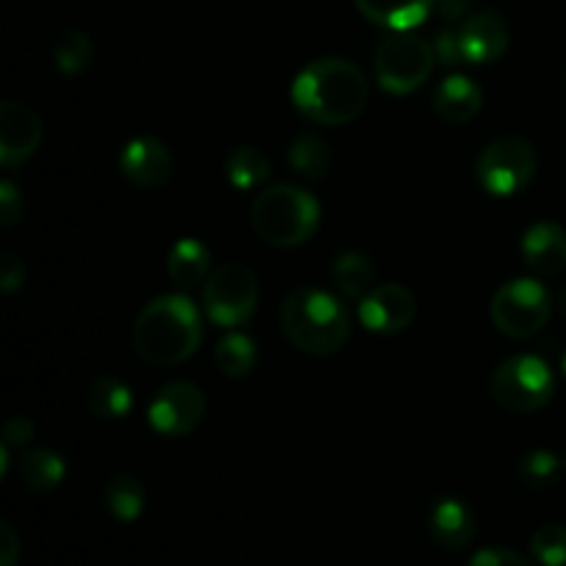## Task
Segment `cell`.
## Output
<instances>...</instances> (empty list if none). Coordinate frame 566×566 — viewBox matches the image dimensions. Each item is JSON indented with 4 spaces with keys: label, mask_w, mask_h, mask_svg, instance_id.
<instances>
[{
    "label": "cell",
    "mask_w": 566,
    "mask_h": 566,
    "mask_svg": "<svg viewBox=\"0 0 566 566\" xmlns=\"http://www.w3.org/2000/svg\"><path fill=\"white\" fill-rule=\"evenodd\" d=\"M368 81L363 70L346 59H318L293 81V105L310 122L343 127L368 105Z\"/></svg>",
    "instance_id": "6da1fadb"
},
{
    "label": "cell",
    "mask_w": 566,
    "mask_h": 566,
    "mask_svg": "<svg viewBox=\"0 0 566 566\" xmlns=\"http://www.w3.org/2000/svg\"><path fill=\"white\" fill-rule=\"evenodd\" d=\"M202 343V318L197 304L182 293L153 298L133 324V348L149 365L171 368L186 363Z\"/></svg>",
    "instance_id": "7a4b0ae2"
},
{
    "label": "cell",
    "mask_w": 566,
    "mask_h": 566,
    "mask_svg": "<svg viewBox=\"0 0 566 566\" xmlns=\"http://www.w3.org/2000/svg\"><path fill=\"white\" fill-rule=\"evenodd\" d=\"M280 324L287 340L304 354L329 357L352 337V313L346 304L321 287H296L285 296Z\"/></svg>",
    "instance_id": "3957f363"
},
{
    "label": "cell",
    "mask_w": 566,
    "mask_h": 566,
    "mask_svg": "<svg viewBox=\"0 0 566 566\" xmlns=\"http://www.w3.org/2000/svg\"><path fill=\"white\" fill-rule=\"evenodd\" d=\"M321 224V205L298 186H271L252 202V227L265 243L293 249L307 243Z\"/></svg>",
    "instance_id": "277c9868"
},
{
    "label": "cell",
    "mask_w": 566,
    "mask_h": 566,
    "mask_svg": "<svg viewBox=\"0 0 566 566\" xmlns=\"http://www.w3.org/2000/svg\"><path fill=\"white\" fill-rule=\"evenodd\" d=\"M434 64V44L409 31H392L374 53L376 81L390 94H412L429 81Z\"/></svg>",
    "instance_id": "5b68a950"
},
{
    "label": "cell",
    "mask_w": 566,
    "mask_h": 566,
    "mask_svg": "<svg viewBox=\"0 0 566 566\" xmlns=\"http://www.w3.org/2000/svg\"><path fill=\"white\" fill-rule=\"evenodd\" d=\"M556 392V376L551 365L534 354H517L497 365L492 374V396L514 415H531L547 407Z\"/></svg>",
    "instance_id": "8992f818"
},
{
    "label": "cell",
    "mask_w": 566,
    "mask_h": 566,
    "mask_svg": "<svg viewBox=\"0 0 566 566\" xmlns=\"http://www.w3.org/2000/svg\"><path fill=\"white\" fill-rule=\"evenodd\" d=\"M553 298L542 282L517 276L512 282H503L497 293L492 296L490 315L497 332L514 340L536 335L542 326L551 321Z\"/></svg>",
    "instance_id": "52a82bcc"
},
{
    "label": "cell",
    "mask_w": 566,
    "mask_h": 566,
    "mask_svg": "<svg viewBox=\"0 0 566 566\" xmlns=\"http://www.w3.org/2000/svg\"><path fill=\"white\" fill-rule=\"evenodd\" d=\"M536 175L534 144L520 136L495 138L481 149L475 160V177L481 188L492 197H514L523 191Z\"/></svg>",
    "instance_id": "ba28073f"
},
{
    "label": "cell",
    "mask_w": 566,
    "mask_h": 566,
    "mask_svg": "<svg viewBox=\"0 0 566 566\" xmlns=\"http://www.w3.org/2000/svg\"><path fill=\"white\" fill-rule=\"evenodd\" d=\"M260 282L243 263H224L202 285V304L216 326H241L258 310Z\"/></svg>",
    "instance_id": "9c48e42d"
},
{
    "label": "cell",
    "mask_w": 566,
    "mask_h": 566,
    "mask_svg": "<svg viewBox=\"0 0 566 566\" xmlns=\"http://www.w3.org/2000/svg\"><path fill=\"white\" fill-rule=\"evenodd\" d=\"M205 418V396L197 385L191 381H171V385L160 387L158 396L149 403V426L158 434L171 437H188Z\"/></svg>",
    "instance_id": "30bf717a"
},
{
    "label": "cell",
    "mask_w": 566,
    "mask_h": 566,
    "mask_svg": "<svg viewBox=\"0 0 566 566\" xmlns=\"http://www.w3.org/2000/svg\"><path fill=\"white\" fill-rule=\"evenodd\" d=\"M415 315H418V302H415L412 291L398 282L376 285L359 302V324L376 335H398L412 324Z\"/></svg>",
    "instance_id": "8fae6325"
},
{
    "label": "cell",
    "mask_w": 566,
    "mask_h": 566,
    "mask_svg": "<svg viewBox=\"0 0 566 566\" xmlns=\"http://www.w3.org/2000/svg\"><path fill=\"white\" fill-rule=\"evenodd\" d=\"M42 144V119L22 103L0 105V164L6 169L25 164Z\"/></svg>",
    "instance_id": "7c38bea8"
},
{
    "label": "cell",
    "mask_w": 566,
    "mask_h": 566,
    "mask_svg": "<svg viewBox=\"0 0 566 566\" xmlns=\"http://www.w3.org/2000/svg\"><path fill=\"white\" fill-rule=\"evenodd\" d=\"M122 171L127 180L138 188H160L171 180L175 171V158H171L169 147L153 136L133 138L119 158Z\"/></svg>",
    "instance_id": "4fadbf2b"
},
{
    "label": "cell",
    "mask_w": 566,
    "mask_h": 566,
    "mask_svg": "<svg viewBox=\"0 0 566 566\" xmlns=\"http://www.w3.org/2000/svg\"><path fill=\"white\" fill-rule=\"evenodd\" d=\"M459 36H462L468 64H495L509 50L512 31H509L506 17L497 11H475L459 28Z\"/></svg>",
    "instance_id": "5bb4252c"
},
{
    "label": "cell",
    "mask_w": 566,
    "mask_h": 566,
    "mask_svg": "<svg viewBox=\"0 0 566 566\" xmlns=\"http://www.w3.org/2000/svg\"><path fill=\"white\" fill-rule=\"evenodd\" d=\"M523 260L534 274L556 276L566 269V232L553 221H539L523 235Z\"/></svg>",
    "instance_id": "9a60e30c"
},
{
    "label": "cell",
    "mask_w": 566,
    "mask_h": 566,
    "mask_svg": "<svg viewBox=\"0 0 566 566\" xmlns=\"http://www.w3.org/2000/svg\"><path fill=\"white\" fill-rule=\"evenodd\" d=\"M484 92L468 75H448L434 92V111L451 125H468L479 116Z\"/></svg>",
    "instance_id": "2e32d148"
},
{
    "label": "cell",
    "mask_w": 566,
    "mask_h": 566,
    "mask_svg": "<svg viewBox=\"0 0 566 566\" xmlns=\"http://www.w3.org/2000/svg\"><path fill=\"white\" fill-rule=\"evenodd\" d=\"M429 531L437 545L448 547V551H462V547H468L473 542L475 517L457 497H440L431 506Z\"/></svg>",
    "instance_id": "e0dca14e"
},
{
    "label": "cell",
    "mask_w": 566,
    "mask_h": 566,
    "mask_svg": "<svg viewBox=\"0 0 566 566\" xmlns=\"http://www.w3.org/2000/svg\"><path fill=\"white\" fill-rule=\"evenodd\" d=\"M359 14L387 31H412L429 20L437 0H354Z\"/></svg>",
    "instance_id": "ac0fdd59"
},
{
    "label": "cell",
    "mask_w": 566,
    "mask_h": 566,
    "mask_svg": "<svg viewBox=\"0 0 566 566\" xmlns=\"http://www.w3.org/2000/svg\"><path fill=\"white\" fill-rule=\"evenodd\" d=\"M166 269H169V280L180 291H191V287L205 285L210 276L208 247L202 241H197V238H182V241H177L169 249Z\"/></svg>",
    "instance_id": "d6986e66"
},
{
    "label": "cell",
    "mask_w": 566,
    "mask_h": 566,
    "mask_svg": "<svg viewBox=\"0 0 566 566\" xmlns=\"http://www.w3.org/2000/svg\"><path fill=\"white\" fill-rule=\"evenodd\" d=\"M332 280H335L337 293L348 302H363L370 291H374L376 265L365 252L348 249V252L337 254L332 263Z\"/></svg>",
    "instance_id": "ffe728a7"
},
{
    "label": "cell",
    "mask_w": 566,
    "mask_h": 566,
    "mask_svg": "<svg viewBox=\"0 0 566 566\" xmlns=\"http://www.w3.org/2000/svg\"><path fill=\"white\" fill-rule=\"evenodd\" d=\"M86 403L92 415L103 420H122L130 415L133 409V390L125 381L114 379V376H99L88 385Z\"/></svg>",
    "instance_id": "44dd1931"
},
{
    "label": "cell",
    "mask_w": 566,
    "mask_h": 566,
    "mask_svg": "<svg viewBox=\"0 0 566 566\" xmlns=\"http://www.w3.org/2000/svg\"><path fill=\"white\" fill-rule=\"evenodd\" d=\"M227 180L238 188V191H254V188L263 186L271 175V160L265 158L263 149L252 147H238L227 155L224 160Z\"/></svg>",
    "instance_id": "7402d4cb"
},
{
    "label": "cell",
    "mask_w": 566,
    "mask_h": 566,
    "mask_svg": "<svg viewBox=\"0 0 566 566\" xmlns=\"http://www.w3.org/2000/svg\"><path fill=\"white\" fill-rule=\"evenodd\" d=\"M287 164L304 180H321L332 169V153L324 138L304 133L287 147Z\"/></svg>",
    "instance_id": "603a6c76"
},
{
    "label": "cell",
    "mask_w": 566,
    "mask_h": 566,
    "mask_svg": "<svg viewBox=\"0 0 566 566\" xmlns=\"http://www.w3.org/2000/svg\"><path fill=\"white\" fill-rule=\"evenodd\" d=\"M22 481H25L28 490L33 492H50L64 481L66 464L64 459L55 451L48 448H36V451H28L20 462Z\"/></svg>",
    "instance_id": "cb8c5ba5"
},
{
    "label": "cell",
    "mask_w": 566,
    "mask_h": 566,
    "mask_svg": "<svg viewBox=\"0 0 566 566\" xmlns=\"http://www.w3.org/2000/svg\"><path fill=\"white\" fill-rule=\"evenodd\" d=\"M216 368L221 370L230 379H241V376L252 374L254 363H258V348H254L252 337L241 335V332H230L227 337H221V343L216 346Z\"/></svg>",
    "instance_id": "d4e9b609"
},
{
    "label": "cell",
    "mask_w": 566,
    "mask_h": 566,
    "mask_svg": "<svg viewBox=\"0 0 566 566\" xmlns=\"http://www.w3.org/2000/svg\"><path fill=\"white\" fill-rule=\"evenodd\" d=\"M105 503H108V512L114 514L122 523H133V520L142 517L144 512V486L136 475L119 473L108 481L105 486Z\"/></svg>",
    "instance_id": "484cf974"
},
{
    "label": "cell",
    "mask_w": 566,
    "mask_h": 566,
    "mask_svg": "<svg viewBox=\"0 0 566 566\" xmlns=\"http://www.w3.org/2000/svg\"><path fill=\"white\" fill-rule=\"evenodd\" d=\"M55 66L61 75H81L88 64H92V39L83 31H66L55 44Z\"/></svg>",
    "instance_id": "4316f807"
},
{
    "label": "cell",
    "mask_w": 566,
    "mask_h": 566,
    "mask_svg": "<svg viewBox=\"0 0 566 566\" xmlns=\"http://www.w3.org/2000/svg\"><path fill=\"white\" fill-rule=\"evenodd\" d=\"M558 470H562V462H558L556 453L545 451V448H536V451H528L523 459H520V479L528 486H551L556 484Z\"/></svg>",
    "instance_id": "83f0119b"
},
{
    "label": "cell",
    "mask_w": 566,
    "mask_h": 566,
    "mask_svg": "<svg viewBox=\"0 0 566 566\" xmlns=\"http://www.w3.org/2000/svg\"><path fill=\"white\" fill-rule=\"evenodd\" d=\"M531 553L542 566H566V528L558 523L542 525L531 539Z\"/></svg>",
    "instance_id": "f1b7e54d"
},
{
    "label": "cell",
    "mask_w": 566,
    "mask_h": 566,
    "mask_svg": "<svg viewBox=\"0 0 566 566\" xmlns=\"http://www.w3.org/2000/svg\"><path fill=\"white\" fill-rule=\"evenodd\" d=\"M434 55L437 64L442 66H459L464 64V50H462V36L453 28H442L440 33L434 36Z\"/></svg>",
    "instance_id": "f546056e"
},
{
    "label": "cell",
    "mask_w": 566,
    "mask_h": 566,
    "mask_svg": "<svg viewBox=\"0 0 566 566\" xmlns=\"http://www.w3.org/2000/svg\"><path fill=\"white\" fill-rule=\"evenodd\" d=\"M22 210H25V202H22L20 191L11 180L0 182V224L6 230H11L14 224H20L22 219Z\"/></svg>",
    "instance_id": "4dcf8cb0"
},
{
    "label": "cell",
    "mask_w": 566,
    "mask_h": 566,
    "mask_svg": "<svg viewBox=\"0 0 566 566\" xmlns=\"http://www.w3.org/2000/svg\"><path fill=\"white\" fill-rule=\"evenodd\" d=\"M470 566H531L528 558L509 547H490L470 558Z\"/></svg>",
    "instance_id": "1f68e13d"
},
{
    "label": "cell",
    "mask_w": 566,
    "mask_h": 566,
    "mask_svg": "<svg viewBox=\"0 0 566 566\" xmlns=\"http://www.w3.org/2000/svg\"><path fill=\"white\" fill-rule=\"evenodd\" d=\"M33 434H36V426H33V420L17 415V418H11L9 423L3 426V446L22 448L33 440Z\"/></svg>",
    "instance_id": "d6a6232c"
},
{
    "label": "cell",
    "mask_w": 566,
    "mask_h": 566,
    "mask_svg": "<svg viewBox=\"0 0 566 566\" xmlns=\"http://www.w3.org/2000/svg\"><path fill=\"white\" fill-rule=\"evenodd\" d=\"M22 282H25L22 260H17V254L3 252V260H0V287H3V293L20 291Z\"/></svg>",
    "instance_id": "836d02e7"
},
{
    "label": "cell",
    "mask_w": 566,
    "mask_h": 566,
    "mask_svg": "<svg viewBox=\"0 0 566 566\" xmlns=\"http://www.w3.org/2000/svg\"><path fill=\"white\" fill-rule=\"evenodd\" d=\"M20 536L14 534L9 523H0V566H14L20 562Z\"/></svg>",
    "instance_id": "e575fe53"
},
{
    "label": "cell",
    "mask_w": 566,
    "mask_h": 566,
    "mask_svg": "<svg viewBox=\"0 0 566 566\" xmlns=\"http://www.w3.org/2000/svg\"><path fill=\"white\" fill-rule=\"evenodd\" d=\"M470 0H437L434 11L442 17L446 22H457L468 14Z\"/></svg>",
    "instance_id": "d590c367"
},
{
    "label": "cell",
    "mask_w": 566,
    "mask_h": 566,
    "mask_svg": "<svg viewBox=\"0 0 566 566\" xmlns=\"http://www.w3.org/2000/svg\"><path fill=\"white\" fill-rule=\"evenodd\" d=\"M558 307H562V313L566 315V287L562 293H558Z\"/></svg>",
    "instance_id": "8d00e7d4"
},
{
    "label": "cell",
    "mask_w": 566,
    "mask_h": 566,
    "mask_svg": "<svg viewBox=\"0 0 566 566\" xmlns=\"http://www.w3.org/2000/svg\"><path fill=\"white\" fill-rule=\"evenodd\" d=\"M562 370H564V376H566V354H564V359H562Z\"/></svg>",
    "instance_id": "74e56055"
}]
</instances>
